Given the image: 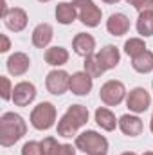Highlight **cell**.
Segmentation results:
<instances>
[{"mask_svg":"<svg viewBox=\"0 0 153 155\" xmlns=\"http://www.w3.org/2000/svg\"><path fill=\"white\" fill-rule=\"evenodd\" d=\"M0 40H2V47H0V52H7L11 49V41L7 38V35H0Z\"/></svg>","mask_w":153,"mask_h":155,"instance_id":"obj_30","label":"cell"},{"mask_svg":"<svg viewBox=\"0 0 153 155\" xmlns=\"http://www.w3.org/2000/svg\"><path fill=\"white\" fill-rule=\"evenodd\" d=\"M56 155H76V148L72 144H60Z\"/></svg>","mask_w":153,"mask_h":155,"instance_id":"obj_29","label":"cell"},{"mask_svg":"<svg viewBox=\"0 0 153 155\" xmlns=\"http://www.w3.org/2000/svg\"><path fill=\"white\" fill-rule=\"evenodd\" d=\"M126 2H128V4H130V5H132V4H133V2H135V0H126Z\"/></svg>","mask_w":153,"mask_h":155,"instance_id":"obj_35","label":"cell"},{"mask_svg":"<svg viewBox=\"0 0 153 155\" xmlns=\"http://www.w3.org/2000/svg\"><path fill=\"white\" fill-rule=\"evenodd\" d=\"M29 121L36 130H41V132L52 128L54 123H56V107L52 103H49V101L40 103L33 108Z\"/></svg>","mask_w":153,"mask_h":155,"instance_id":"obj_4","label":"cell"},{"mask_svg":"<svg viewBox=\"0 0 153 155\" xmlns=\"http://www.w3.org/2000/svg\"><path fill=\"white\" fill-rule=\"evenodd\" d=\"M45 61L52 67H61L69 61V51L65 47H49L45 51Z\"/></svg>","mask_w":153,"mask_h":155,"instance_id":"obj_20","label":"cell"},{"mask_svg":"<svg viewBox=\"0 0 153 155\" xmlns=\"http://www.w3.org/2000/svg\"><path fill=\"white\" fill-rule=\"evenodd\" d=\"M139 13H144V11H153V0H135L132 4Z\"/></svg>","mask_w":153,"mask_h":155,"instance_id":"obj_28","label":"cell"},{"mask_svg":"<svg viewBox=\"0 0 153 155\" xmlns=\"http://www.w3.org/2000/svg\"><path fill=\"white\" fill-rule=\"evenodd\" d=\"M72 4L76 7L77 18L81 20V24H85L86 27H97L101 24L103 11L92 0H72Z\"/></svg>","mask_w":153,"mask_h":155,"instance_id":"obj_5","label":"cell"},{"mask_svg":"<svg viewBox=\"0 0 153 155\" xmlns=\"http://www.w3.org/2000/svg\"><path fill=\"white\" fill-rule=\"evenodd\" d=\"M121 155H137L135 152H124V153H121Z\"/></svg>","mask_w":153,"mask_h":155,"instance_id":"obj_33","label":"cell"},{"mask_svg":"<svg viewBox=\"0 0 153 155\" xmlns=\"http://www.w3.org/2000/svg\"><path fill=\"white\" fill-rule=\"evenodd\" d=\"M150 130H151V134H153V114H151V121H150Z\"/></svg>","mask_w":153,"mask_h":155,"instance_id":"obj_32","label":"cell"},{"mask_svg":"<svg viewBox=\"0 0 153 155\" xmlns=\"http://www.w3.org/2000/svg\"><path fill=\"white\" fill-rule=\"evenodd\" d=\"M76 148L83 153H106L108 152V139L96 130H85L79 135H76Z\"/></svg>","mask_w":153,"mask_h":155,"instance_id":"obj_3","label":"cell"},{"mask_svg":"<svg viewBox=\"0 0 153 155\" xmlns=\"http://www.w3.org/2000/svg\"><path fill=\"white\" fill-rule=\"evenodd\" d=\"M7 72L11 74V76H24L27 71H29V67H31V60H29V56L25 54V52H15V54H11L9 58H7Z\"/></svg>","mask_w":153,"mask_h":155,"instance_id":"obj_11","label":"cell"},{"mask_svg":"<svg viewBox=\"0 0 153 155\" xmlns=\"http://www.w3.org/2000/svg\"><path fill=\"white\" fill-rule=\"evenodd\" d=\"M132 67H133V71H137V72H141V74L151 72L153 71V52L146 49V51L141 52L139 56L132 58Z\"/></svg>","mask_w":153,"mask_h":155,"instance_id":"obj_21","label":"cell"},{"mask_svg":"<svg viewBox=\"0 0 153 155\" xmlns=\"http://www.w3.org/2000/svg\"><path fill=\"white\" fill-rule=\"evenodd\" d=\"M33 45L38 49H45L49 47V43L54 38V29L50 24H38L33 31Z\"/></svg>","mask_w":153,"mask_h":155,"instance_id":"obj_17","label":"cell"},{"mask_svg":"<svg viewBox=\"0 0 153 155\" xmlns=\"http://www.w3.org/2000/svg\"><path fill=\"white\" fill-rule=\"evenodd\" d=\"M96 123H97V126H101L106 132H114L115 128L119 126V121L115 119L114 112L108 110L106 107H99L96 110Z\"/></svg>","mask_w":153,"mask_h":155,"instance_id":"obj_18","label":"cell"},{"mask_svg":"<svg viewBox=\"0 0 153 155\" xmlns=\"http://www.w3.org/2000/svg\"><path fill=\"white\" fill-rule=\"evenodd\" d=\"M99 97L101 101L106 105V107H117L124 101L126 97V87L122 81H117V79H108L101 90H99Z\"/></svg>","mask_w":153,"mask_h":155,"instance_id":"obj_6","label":"cell"},{"mask_svg":"<svg viewBox=\"0 0 153 155\" xmlns=\"http://www.w3.org/2000/svg\"><path fill=\"white\" fill-rule=\"evenodd\" d=\"M94 155H106V153H94Z\"/></svg>","mask_w":153,"mask_h":155,"instance_id":"obj_37","label":"cell"},{"mask_svg":"<svg viewBox=\"0 0 153 155\" xmlns=\"http://www.w3.org/2000/svg\"><path fill=\"white\" fill-rule=\"evenodd\" d=\"M38 2H43V4H45V2H50V0H38Z\"/></svg>","mask_w":153,"mask_h":155,"instance_id":"obj_36","label":"cell"},{"mask_svg":"<svg viewBox=\"0 0 153 155\" xmlns=\"http://www.w3.org/2000/svg\"><path fill=\"white\" fill-rule=\"evenodd\" d=\"M72 49H74V52H76L77 56L86 58V56L94 54L96 40L88 33H77L76 36H74V40H72Z\"/></svg>","mask_w":153,"mask_h":155,"instance_id":"obj_14","label":"cell"},{"mask_svg":"<svg viewBox=\"0 0 153 155\" xmlns=\"http://www.w3.org/2000/svg\"><path fill=\"white\" fill-rule=\"evenodd\" d=\"M94 87V79L88 76L85 71L83 72H74L70 76V87L69 90L76 96H86Z\"/></svg>","mask_w":153,"mask_h":155,"instance_id":"obj_13","label":"cell"},{"mask_svg":"<svg viewBox=\"0 0 153 155\" xmlns=\"http://www.w3.org/2000/svg\"><path fill=\"white\" fill-rule=\"evenodd\" d=\"M0 85H2V90H0L2 99H4V101L13 99V88H15V87H11L9 78H7V76H0Z\"/></svg>","mask_w":153,"mask_h":155,"instance_id":"obj_27","label":"cell"},{"mask_svg":"<svg viewBox=\"0 0 153 155\" xmlns=\"http://www.w3.org/2000/svg\"><path fill=\"white\" fill-rule=\"evenodd\" d=\"M5 27L13 33H20L27 27V13L22 9V7H13L9 9V13L2 18Z\"/></svg>","mask_w":153,"mask_h":155,"instance_id":"obj_10","label":"cell"},{"mask_svg":"<svg viewBox=\"0 0 153 155\" xmlns=\"http://www.w3.org/2000/svg\"><path fill=\"white\" fill-rule=\"evenodd\" d=\"M151 87H153V81H151Z\"/></svg>","mask_w":153,"mask_h":155,"instance_id":"obj_38","label":"cell"},{"mask_svg":"<svg viewBox=\"0 0 153 155\" xmlns=\"http://www.w3.org/2000/svg\"><path fill=\"white\" fill-rule=\"evenodd\" d=\"M25 132H27V124L20 114L5 112L0 117V144L4 148H9L15 143H18L25 135Z\"/></svg>","mask_w":153,"mask_h":155,"instance_id":"obj_1","label":"cell"},{"mask_svg":"<svg viewBox=\"0 0 153 155\" xmlns=\"http://www.w3.org/2000/svg\"><path fill=\"white\" fill-rule=\"evenodd\" d=\"M40 143H41V152H43V155H56L58 148H60V143L54 137H45Z\"/></svg>","mask_w":153,"mask_h":155,"instance_id":"obj_25","label":"cell"},{"mask_svg":"<svg viewBox=\"0 0 153 155\" xmlns=\"http://www.w3.org/2000/svg\"><path fill=\"white\" fill-rule=\"evenodd\" d=\"M96 56H97V60H99V63L103 65L105 71L115 69L121 61V54H119V49L115 45H105Z\"/></svg>","mask_w":153,"mask_h":155,"instance_id":"obj_16","label":"cell"},{"mask_svg":"<svg viewBox=\"0 0 153 155\" xmlns=\"http://www.w3.org/2000/svg\"><path fill=\"white\" fill-rule=\"evenodd\" d=\"M142 155H153V152H144Z\"/></svg>","mask_w":153,"mask_h":155,"instance_id":"obj_34","label":"cell"},{"mask_svg":"<svg viewBox=\"0 0 153 155\" xmlns=\"http://www.w3.org/2000/svg\"><path fill=\"white\" fill-rule=\"evenodd\" d=\"M77 13H76V7L72 2H60L56 5V20L61 24V25H69L76 20Z\"/></svg>","mask_w":153,"mask_h":155,"instance_id":"obj_19","label":"cell"},{"mask_svg":"<svg viewBox=\"0 0 153 155\" xmlns=\"http://www.w3.org/2000/svg\"><path fill=\"white\" fill-rule=\"evenodd\" d=\"M36 97V87L31 81H20L13 88V103L16 107H29Z\"/></svg>","mask_w":153,"mask_h":155,"instance_id":"obj_9","label":"cell"},{"mask_svg":"<svg viewBox=\"0 0 153 155\" xmlns=\"http://www.w3.org/2000/svg\"><path fill=\"white\" fill-rule=\"evenodd\" d=\"M45 87L50 94L54 96H61L69 90L70 87V74L67 71H61V69H56V71H50L47 78H45Z\"/></svg>","mask_w":153,"mask_h":155,"instance_id":"obj_8","label":"cell"},{"mask_svg":"<svg viewBox=\"0 0 153 155\" xmlns=\"http://www.w3.org/2000/svg\"><path fill=\"white\" fill-rule=\"evenodd\" d=\"M106 31L112 36H122L130 31V18L122 13H114L106 20Z\"/></svg>","mask_w":153,"mask_h":155,"instance_id":"obj_15","label":"cell"},{"mask_svg":"<svg viewBox=\"0 0 153 155\" xmlns=\"http://www.w3.org/2000/svg\"><path fill=\"white\" fill-rule=\"evenodd\" d=\"M22 155H43L41 143H38V141H27L22 146Z\"/></svg>","mask_w":153,"mask_h":155,"instance_id":"obj_26","label":"cell"},{"mask_svg":"<svg viewBox=\"0 0 153 155\" xmlns=\"http://www.w3.org/2000/svg\"><path fill=\"white\" fill-rule=\"evenodd\" d=\"M119 128L124 135L128 137H137L142 134V119L139 116H133V114H124V116L119 117Z\"/></svg>","mask_w":153,"mask_h":155,"instance_id":"obj_12","label":"cell"},{"mask_svg":"<svg viewBox=\"0 0 153 155\" xmlns=\"http://www.w3.org/2000/svg\"><path fill=\"white\" fill-rule=\"evenodd\" d=\"M105 4H117V2H121V0H103Z\"/></svg>","mask_w":153,"mask_h":155,"instance_id":"obj_31","label":"cell"},{"mask_svg":"<svg viewBox=\"0 0 153 155\" xmlns=\"http://www.w3.org/2000/svg\"><path fill=\"white\" fill-rule=\"evenodd\" d=\"M144 51H146V43H144L142 38H130V40L124 41V52H126L128 56H132V58L139 56V54L144 52Z\"/></svg>","mask_w":153,"mask_h":155,"instance_id":"obj_24","label":"cell"},{"mask_svg":"<svg viewBox=\"0 0 153 155\" xmlns=\"http://www.w3.org/2000/svg\"><path fill=\"white\" fill-rule=\"evenodd\" d=\"M151 105V96L144 87H135L128 92L126 96V107L133 114H142L150 108Z\"/></svg>","mask_w":153,"mask_h":155,"instance_id":"obj_7","label":"cell"},{"mask_svg":"<svg viewBox=\"0 0 153 155\" xmlns=\"http://www.w3.org/2000/svg\"><path fill=\"white\" fill-rule=\"evenodd\" d=\"M137 33L141 36H153V11H144V13H139V18H137Z\"/></svg>","mask_w":153,"mask_h":155,"instance_id":"obj_22","label":"cell"},{"mask_svg":"<svg viewBox=\"0 0 153 155\" xmlns=\"http://www.w3.org/2000/svg\"><path fill=\"white\" fill-rule=\"evenodd\" d=\"M83 65H85V72L92 78V79H94V78L103 76V72H105V69H103V65L99 63V60H97V56H96V54L86 56Z\"/></svg>","mask_w":153,"mask_h":155,"instance_id":"obj_23","label":"cell"},{"mask_svg":"<svg viewBox=\"0 0 153 155\" xmlns=\"http://www.w3.org/2000/svg\"><path fill=\"white\" fill-rule=\"evenodd\" d=\"M88 123V108L83 105H70L67 112L58 121V135L60 137H72L76 135L77 130Z\"/></svg>","mask_w":153,"mask_h":155,"instance_id":"obj_2","label":"cell"}]
</instances>
